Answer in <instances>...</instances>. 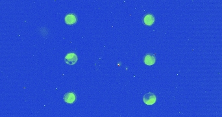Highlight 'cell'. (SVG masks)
I'll return each mask as SVG.
<instances>
[{
	"label": "cell",
	"instance_id": "cell-1",
	"mask_svg": "<svg viewBox=\"0 0 222 117\" xmlns=\"http://www.w3.org/2000/svg\"><path fill=\"white\" fill-rule=\"evenodd\" d=\"M157 98L155 94L152 92H148L144 96L143 101L146 105H153L156 102Z\"/></svg>",
	"mask_w": 222,
	"mask_h": 117
},
{
	"label": "cell",
	"instance_id": "cell-2",
	"mask_svg": "<svg viewBox=\"0 0 222 117\" xmlns=\"http://www.w3.org/2000/svg\"><path fill=\"white\" fill-rule=\"evenodd\" d=\"M65 63L68 65H73L78 62V56L74 53H69L64 57Z\"/></svg>",
	"mask_w": 222,
	"mask_h": 117
},
{
	"label": "cell",
	"instance_id": "cell-3",
	"mask_svg": "<svg viewBox=\"0 0 222 117\" xmlns=\"http://www.w3.org/2000/svg\"><path fill=\"white\" fill-rule=\"evenodd\" d=\"M64 20L66 24H67L68 25H73L77 22L78 18L75 15L71 13V14H68V15H67L65 16Z\"/></svg>",
	"mask_w": 222,
	"mask_h": 117
},
{
	"label": "cell",
	"instance_id": "cell-4",
	"mask_svg": "<svg viewBox=\"0 0 222 117\" xmlns=\"http://www.w3.org/2000/svg\"><path fill=\"white\" fill-rule=\"evenodd\" d=\"M144 61V63L146 65L151 66L153 65H154L155 63V57L153 54L148 53L145 56Z\"/></svg>",
	"mask_w": 222,
	"mask_h": 117
},
{
	"label": "cell",
	"instance_id": "cell-5",
	"mask_svg": "<svg viewBox=\"0 0 222 117\" xmlns=\"http://www.w3.org/2000/svg\"><path fill=\"white\" fill-rule=\"evenodd\" d=\"M64 100L68 104H73L76 100V95L73 92H67L64 95Z\"/></svg>",
	"mask_w": 222,
	"mask_h": 117
},
{
	"label": "cell",
	"instance_id": "cell-6",
	"mask_svg": "<svg viewBox=\"0 0 222 117\" xmlns=\"http://www.w3.org/2000/svg\"><path fill=\"white\" fill-rule=\"evenodd\" d=\"M155 19L154 16L151 15V14H148V15H145L143 19L144 23L147 25H151L153 24L155 22Z\"/></svg>",
	"mask_w": 222,
	"mask_h": 117
}]
</instances>
